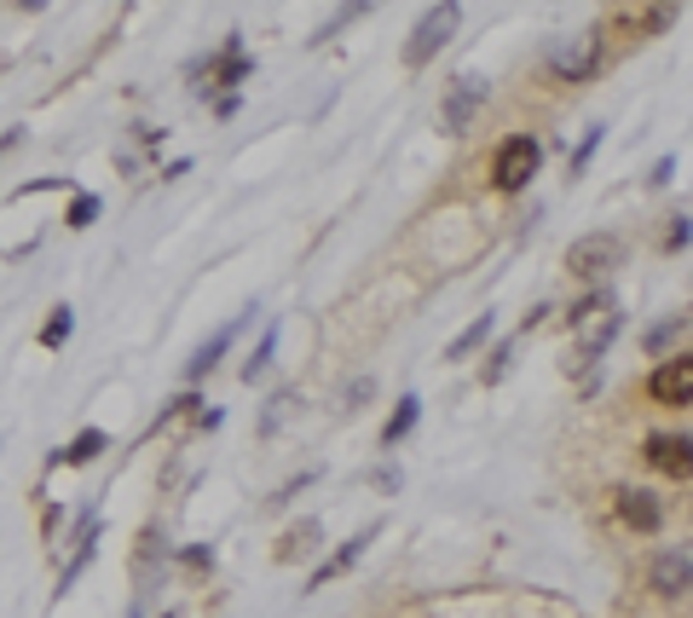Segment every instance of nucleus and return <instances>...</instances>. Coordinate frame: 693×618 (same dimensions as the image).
<instances>
[{"instance_id":"9","label":"nucleus","mask_w":693,"mask_h":618,"mask_svg":"<svg viewBox=\"0 0 693 618\" xmlns=\"http://www.w3.org/2000/svg\"><path fill=\"white\" fill-rule=\"evenodd\" d=\"M612 509H619V521L630 532H659L664 521V503L653 492H641V485H624V492H612Z\"/></svg>"},{"instance_id":"8","label":"nucleus","mask_w":693,"mask_h":618,"mask_svg":"<svg viewBox=\"0 0 693 618\" xmlns=\"http://www.w3.org/2000/svg\"><path fill=\"white\" fill-rule=\"evenodd\" d=\"M641 457L671 480H693V433H653V440L641 446Z\"/></svg>"},{"instance_id":"15","label":"nucleus","mask_w":693,"mask_h":618,"mask_svg":"<svg viewBox=\"0 0 693 618\" xmlns=\"http://www.w3.org/2000/svg\"><path fill=\"white\" fill-rule=\"evenodd\" d=\"M111 440H105V428H82V433H75V440L64 446V451H53V462H70V469H87V462L98 457V451H105Z\"/></svg>"},{"instance_id":"18","label":"nucleus","mask_w":693,"mask_h":618,"mask_svg":"<svg viewBox=\"0 0 693 618\" xmlns=\"http://www.w3.org/2000/svg\"><path fill=\"white\" fill-rule=\"evenodd\" d=\"M70 336H75V313H70V306L59 301L53 313H46V324H41V347H46V353H59Z\"/></svg>"},{"instance_id":"7","label":"nucleus","mask_w":693,"mask_h":618,"mask_svg":"<svg viewBox=\"0 0 693 618\" xmlns=\"http://www.w3.org/2000/svg\"><path fill=\"white\" fill-rule=\"evenodd\" d=\"M648 394H653V405H693V347L664 358V365L648 376Z\"/></svg>"},{"instance_id":"25","label":"nucleus","mask_w":693,"mask_h":618,"mask_svg":"<svg viewBox=\"0 0 693 618\" xmlns=\"http://www.w3.org/2000/svg\"><path fill=\"white\" fill-rule=\"evenodd\" d=\"M687 238H693V226H687V220H676L671 231H664V249H687Z\"/></svg>"},{"instance_id":"4","label":"nucleus","mask_w":693,"mask_h":618,"mask_svg":"<svg viewBox=\"0 0 693 618\" xmlns=\"http://www.w3.org/2000/svg\"><path fill=\"white\" fill-rule=\"evenodd\" d=\"M456 18H462V7H451V0H445V7H428L422 23H417V30H410V41H405V64L422 70V64L456 35Z\"/></svg>"},{"instance_id":"28","label":"nucleus","mask_w":693,"mask_h":618,"mask_svg":"<svg viewBox=\"0 0 693 618\" xmlns=\"http://www.w3.org/2000/svg\"><path fill=\"white\" fill-rule=\"evenodd\" d=\"M186 566H214V549H186Z\"/></svg>"},{"instance_id":"23","label":"nucleus","mask_w":693,"mask_h":618,"mask_svg":"<svg viewBox=\"0 0 693 618\" xmlns=\"http://www.w3.org/2000/svg\"><path fill=\"white\" fill-rule=\"evenodd\" d=\"M671 336H682V318L653 324V329H648V353H664V347H671Z\"/></svg>"},{"instance_id":"20","label":"nucleus","mask_w":693,"mask_h":618,"mask_svg":"<svg viewBox=\"0 0 693 618\" xmlns=\"http://www.w3.org/2000/svg\"><path fill=\"white\" fill-rule=\"evenodd\" d=\"M98 209H105V202H98L93 191H75V202H70V226H75V231L93 226V220H98Z\"/></svg>"},{"instance_id":"12","label":"nucleus","mask_w":693,"mask_h":618,"mask_svg":"<svg viewBox=\"0 0 693 618\" xmlns=\"http://www.w3.org/2000/svg\"><path fill=\"white\" fill-rule=\"evenodd\" d=\"M249 53H243V35H225V53L220 59H209V75L214 82H225V87H238V82H249Z\"/></svg>"},{"instance_id":"27","label":"nucleus","mask_w":693,"mask_h":618,"mask_svg":"<svg viewBox=\"0 0 693 618\" xmlns=\"http://www.w3.org/2000/svg\"><path fill=\"white\" fill-rule=\"evenodd\" d=\"M376 485L381 492H399V469H376Z\"/></svg>"},{"instance_id":"17","label":"nucleus","mask_w":693,"mask_h":618,"mask_svg":"<svg viewBox=\"0 0 693 618\" xmlns=\"http://www.w3.org/2000/svg\"><path fill=\"white\" fill-rule=\"evenodd\" d=\"M492 329H497V318H492V313H480V318H474V324H469V329H462V336L445 347V358H469V353H480L485 342H492Z\"/></svg>"},{"instance_id":"29","label":"nucleus","mask_w":693,"mask_h":618,"mask_svg":"<svg viewBox=\"0 0 693 618\" xmlns=\"http://www.w3.org/2000/svg\"><path fill=\"white\" fill-rule=\"evenodd\" d=\"M18 139H23V127H12V134H0V157H7V150H12Z\"/></svg>"},{"instance_id":"5","label":"nucleus","mask_w":693,"mask_h":618,"mask_svg":"<svg viewBox=\"0 0 693 618\" xmlns=\"http://www.w3.org/2000/svg\"><path fill=\"white\" fill-rule=\"evenodd\" d=\"M612 266H624V243L612 238V231H589L567 249V272L573 277H607Z\"/></svg>"},{"instance_id":"19","label":"nucleus","mask_w":693,"mask_h":618,"mask_svg":"<svg viewBox=\"0 0 693 618\" xmlns=\"http://www.w3.org/2000/svg\"><path fill=\"white\" fill-rule=\"evenodd\" d=\"M272 353H277V324L261 336V347H254V353L243 358V381H261V376L272 370Z\"/></svg>"},{"instance_id":"14","label":"nucleus","mask_w":693,"mask_h":618,"mask_svg":"<svg viewBox=\"0 0 693 618\" xmlns=\"http://www.w3.org/2000/svg\"><path fill=\"white\" fill-rule=\"evenodd\" d=\"M231 336H238V324H225V329H214V336H209V342H202V347L191 353V365H186V381H202V376H209V370L220 365V353L231 347Z\"/></svg>"},{"instance_id":"30","label":"nucleus","mask_w":693,"mask_h":618,"mask_svg":"<svg viewBox=\"0 0 693 618\" xmlns=\"http://www.w3.org/2000/svg\"><path fill=\"white\" fill-rule=\"evenodd\" d=\"M134 618H139V612H134Z\"/></svg>"},{"instance_id":"13","label":"nucleus","mask_w":693,"mask_h":618,"mask_svg":"<svg viewBox=\"0 0 693 618\" xmlns=\"http://www.w3.org/2000/svg\"><path fill=\"white\" fill-rule=\"evenodd\" d=\"M370 537H376V526H365V532H358V537H353V544H347V549H336V555H329V561L318 566V573H313V578H306V589H324V584H329V578H336V573H347V566H353L358 555H365V544H370Z\"/></svg>"},{"instance_id":"24","label":"nucleus","mask_w":693,"mask_h":618,"mask_svg":"<svg viewBox=\"0 0 693 618\" xmlns=\"http://www.w3.org/2000/svg\"><path fill=\"white\" fill-rule=\"evenodd\" d=\"M601 134H607V127H589V134H584V145L573 150V174H584V168H589V157H596V145H601Z\"/></svg>"},{"instance_id":"1","label":"nucleus","mask_w":693,"mask_h":618,"mask_svg":"<svg viewBox=\"0 0 693 618\" xmlns=\"http://www.w3.org/2000/svg\"><path fill=\"white\" fill-rule=\"evenodd\" d=\"M624 329V306L612 290H596L589 301L573 306V342H578V365H596V358L612 347V336Z\"/></svg>"},{"instance_id":"11","label":"nucleus","mask_w":693,"mask_h":618,"mask_svg":"<svg viewBox=\"0 0 693 618\" xmlns=\"http://www.w3.org/2000/svg\"><path fill=\"white\" fill-rule=\"evenodd\" d=\"M612 23H619L624 35H659V30H671V23H676V7H630Z\"/></svg>"},{"instance_id":"6","label":"nucleus","mask_w":693,"mask_h":618,"mask_svg":"<svg viewBox=\"0 0 693 618\" xmlns=\"http://www.w3.org/2000/svg\"><path fill=\"white\" fill-rule=\"evenodd\" d=\"M648 584L659 589V596H693V537H682V544H664L648 566Z\"/></svg>"},{"instance_id":"21","label":"nucleus","mask_w":693,"mask_h":618,"mask_svg":"<svg viewBox=\"0 0 693 618\" xmlns=\"http://www.w3.org/2000/svg\"><path fill=\"white\" fill-rule=\"evenodd\" d=\"M313 537H318V526H313V521H301V526L284 537V549H277V555H284V561H295V555H306V549H313Z\"/></svg>"},{"instance_id":"16","label":"nucleus","mask_w":693,"mask_h":618,"mask_svg":"<svg viewBox=\"0 0 693 618\" xmlns=\"http://www.w3.org/2000/svg\"><path fill=\"white\" fill-rule=\"evenodd\" d=\"M417 417H422V399H417V394H405V399L393 405V417H388V428H381V446H388V451H393V446L405 440V433H410V428H417Z\"/></svg>"},{"instance_id":"26","label":"nucleus","mask_w":693,"mask_h":618,"mask_svg":"<svg viewBox=\"0 0 693 618\" xmlns=\"http://www.w3.org/2000/svg\"><path fill=\"white\" fill-rule=\"evenodd\" d=\"M358 399H370V381H365V376H358L353 388H347V410H358Z\"/></svg>"},{"instance_id":"22","label":"nucleus","mask_w":693,"mask_h":618,"mask_svg":"<svg viewBox=\"0 0 693 618\" xmlns=\"http://www.w3.org/2000/svg\"><path fill=\"white\" fill-rule=\"evenodd\" d=\"M290 410H295V394L284 388V394H272V405H266V417H261V433H272L277 422H284L290 417Z\"/></svg>"},{"instance_id":"10","label":"nucleus","mask_w":693,"mask_h":618,"mask_svg":"<svg viewBox=\"0 0 693 618\" xmlns=\"http://www.w3.org/2000/svg\"><path fill=\"white\" fill-rule=\"evenodd\" d=\"M480 105H485V82L480 75H462V82L451 87V98H445V134H462Z\"/></svg>"},{"instance_id":"3","label":"nucleus","mask_w":693,"mask_h":618,"mask_svg":"<svg viewBox=\"0 0 693 618\" xmlns=\"http://www.w3.org/2000/svg\"><path fill=\"white\" fill-rule=\"evenodd\" d=\"M537 163H544V145H537L532 134H508L497 145V157H492V186L497 191H526Z\"/></svg>"},{"instance_id":"2","label":"nucleus","mask_w":693,"mask_h":618,"mask_svg":"<svg viewBox=\"0 0 693 618\" xmlns=\"http://www.w3.org/2000/svg\"><path fill=\"white\" fill-rule=\"evenodd\" d=\"M555 82H589L601 70V35L596 30H578V35H555L549 53H544Z\"/></svg>"}]
</instances>
